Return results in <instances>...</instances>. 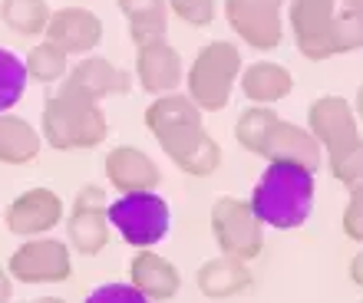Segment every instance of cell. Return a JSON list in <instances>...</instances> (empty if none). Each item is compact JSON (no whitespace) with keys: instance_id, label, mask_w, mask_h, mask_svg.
Listing matches in <instances>:
<instances>
[{"instance_id":"obj_23","label":"cell","mask_w":363,"mask_h":303,"mask_svg":"<svg viewBox=\"0 0 363 303\" xmlns=\"http://www.w3.org/2000/svg\"><path fill=\"white\" fill-rule=\"evenodd\" d=\"M47 0H0V20L4 27L20 33V37H40L50 20Z\"/></svg>"},{"instance_id":"obj_13","label":"cell","mask_w":363,"mask_h":303,"mask_svg":"<svg viewBox=\"0 0 363 303\" xmlns=\"http://www.w3.org/2000/svg\"><path fill=\"white\" fill-rule=\"evenodd\" d=\"M135 76L149 96H165L175 93L185 79V67H182L179 50L169 40H149L135 47Z\"/></svg>"},{"instance_id":"obj_5","label":"cell","mask_w":363,"mask_h":303,"mask_svg":"<svg viewBox=\"0 0 363 303\" xmlns=\"http://www.w3.org/2000/svg\"><path fill=\"white\" fill-rule=\"evenodd\" d=\"M241 76V50L228 40H215L199 50L185 73V96L201 113H221L231 103L235 83Z\"/></svg>"},{"instance_id":"obj_3","label":"cell","mask_w":363,"mask_h":303,"mask_svg":"<svg viewBox=\"0 0 363 303\" xmlns=\"http://www.w3.org/2000/svg\"><path fill=\"white\" fill-rule=\"evenodd\" d=\"M40 135L50 149L57 152H79V149H96L106 142L109 135V122L99 99L63 79L57 93L43 103V119H40Z\"/></svg>"},{"instance_id":"obj_25","label":"cell","mask_w":363,"mask_h":303,"mask_svg":"<svg viewBox=\"0 0 363 303\" xmlns=\"http://www.w3.org/2000/svg\"><path fill=\"white\" fill-rule=\"evenodd\" d=\"M277 119V113L271 105H248L245 113L238 115V122H235V142L241 145L245 152L251 155H258L261 159V149H264V135H268L271 122Z\"/></svg>"},{"instance_id":"obj_22","label":"cell","mask_w":363,"mask_h":303,"mask_svg":"<svg viewBox=\"0 0 363 303\" xmlns=\"http://www.w3.org/2000/svg\"><path fill=\"white\" fill-rule=\"evenodd\" d=\"M125 23H129V37L133 43H149V40H162L169 33V4L165 0H119Z\"/></svg>"},{"instance_id":"obj_19","label":"cell","mask_w":363,"mask_h":303,"mask_svg":"<svg viewBox=\"0 0 363 303\" xmlns=\"http://www.w3.org/2000/svg\"><path fill=\"white\" fill-rule=\"evenodd\" d=\"M67 79L73 86H79V89H86L93 99L133 93V76L125 73V69L113 67L106 57H93V53H86L77 67H69Z\"/></svg>"},{"instance_id":"obj_21","label":"cell","mask_w":363,"mask_h":303,"mask_svg":"<svg viewBox=\"0 0 363 303\" xmlns=\"http://www.w3.org/2000/svg\"><path fill=\"white\" fill-rule=\"evenodd\" d=\"M43 149V135L20 115L0 113V161L4 165H27Z\"/></svg>"},{"instance_id":"obj_20","label":"cell","mask_w":363,"mask_h":303,"mask_svg":"<svg viewBox=\"0 0 363 303\" xmlns=\"http://www.w3.org/2000/svg\"><path fill=\"white\" fill-rule=\"evenodd\" d=\"M238 83H241V93L248 96L251 103L274 105V103H281V99L291 96V89H294V76L287 73L281 63L258 59V63H251V67L241 69Z\"/></svg>"},{"instance_id":"obj_9","label":"cell","mask_w":363,"mask_h":303,"mask_svg":"<svg viewBox=\"0 0 363 303\" xmlns=\"http://www.w3.org/2000/svg\"><path fill=\"white\" fill-rule=\"evenodd\" d=\"M287 0H225V20L251 50H277L284 40Z\"/></svg>"},{"instance_id":"obj_18","label":"cell","mask_w":363,"mask_h":303,"mask_svg":"<svg viewBox=\"0 0 363 303\" xmlns=\"http://www.w3.org/2000/svg\"><path fill=\"white\" fill-rule=\"evenodd\" d=\"M195 284H199L201 297H208V300H225V297L245 294V290L251 287L248 261L231 257V254L211 257V261H205V264L199 267Z\"/></svg>"},{"instance_id":"obj_4","label":"cell","mask_w":363,"mask_h":303,"mask_svg":"<svg viewBox=\"0 0 363 303\" xmlns=\"http://www.w3.org/2000/svg\"><path fill=\"white\" fill-rule=\"evenodd\" d=\"M314 195V171H307L304 165H294V161H268L248 205L264 227L294 231L311 218Z\"/></svg>"},{"instance_id":"obj_8","label":"cell","mask_w":363,"mask_h":303,"mask_svg":"<svg viewBox=\"0 0 363 303\" xmlns=\"http://www.w3.org/2000/svg\"><path fill=\"white\" fill-rule=\"evenodd\" d=\"M7 274L17 284H63L73 274L69 244H60L53 237H23V244L10 254Z\"/></svg>"},{"instance_id":"obj_24","label":"cell","mask_w":363,"mask_h":303,"mask_svg":"<svg viewBox=\"0 0 363 303\" xmlns=\"http://www.w3.org/2000/svg\"><path fill=\"white\" fill-rule=\"evenodd\" d=\"M23 67H27V76L33 83H60L69 73V53H63L57 43L43 40L23 57Z\"/></svg>"},{"instance_id":"obj_31","label":"cell","mask_w":363,"mask_h":303,"mask_svg":"<svg viewBox=\"0 0 363 303\" xmlns=\"http://www.w3.org/2000/svg\"><path fill=\"white\" fill-rule=\"evenodd\" d=\"M350 280H354V284L363 290V251L354 257V261H350Z\"/></svg>"},{"instance_id":"obj_14","label":"cell","mask_w":363,"mask_h":303,"mask_svg":"<svg viewBox=\"0 0 363 303\" xmlns=\"http://www.w3.org/2000/svg\"><path fill=\"white\" fill-rule=\"evenodd\" d=\"M307 129H311V135L320 142V149L327 155L360 135L354 105L347 103L344 96H320V99H314L311 109H307Z\"/></svg>"},{"instance_id":"obj_17","label":"cell","mask_w":363,"mask_h":303,"mask_svg":"<svg viewBox=\"0 0 363 303\" xmlns=\"http://www.w3.org/2000/svg\"><path fill=\"white\" fill-rule=\"evenodd\" d=\"M129 284L139 287L145 300H172L182 290V274L169 257L155 254L149 247H139L129 261Z\"/></svg>"},{"instance_id":"obj_6","label":"cell","mask_w":363,"mask_h":303,"mask_svg":"<svg viewBox=\"0 0 363 303\" xmlns=\"http://www.w3.org/2000/svg\"><path fill=\"white\" fill-rule=\"evenodd\" d=\"M109 227L133 247H155L172 231V208L162 195L152 191H123L106 205Z\"/></svg>"},{"instance_id":"obj_29","label":"cell","mask_w":363,"mask_h":303,"mask_svg":"<svg viewBox=\"0 0 363 303\" xmlns=\"http://www.w3.org/2000/svg\"><path fill=\"white\" fill-rule=\"evenodd\" d=\"M344 234L357 244H363V188H350V201L344 208V218H340Z\"/></svg>"},{"instance_id":"obj_1","label":"cell","mask_w":363,"mask_h":303,"mask_svg":"<svg viewBox=\"0 0 363 303\" xmlns=\"http://www.w3.org/2000/svg\"><path fill=\"white\" fill-rule=\"evenodd\" d=\"M145 129L155 135L162 152L191 178H208L221 165V145L205 129L201 109L185 93L155 96L145 109Z\"/></svg>"},{"instance_id":"obj_16","label":"cell","mask_w":363,"mask_h":303,"mask_svg":"<svg viewBox=\"0 0 363 303\" xmlns=\"http://www.w3.org/2000/svg\"><path fill=\"white\" fill-rule=\"evenodd\" d=\"M106 178L119 195L123 191H152L159 188L162 181V171L143 149H133V145H116L113 152H106L103 159Z\"/></svg>"},{"instance_id":"obj_26","label":"cell","mask_w":363,"mask_h":303,"mask_svg":"<svg viewBox=\"0 0 363 303\" xmlns=\"http://www.w3.org/2000/svg\"><path fill=\"white\" fill-rule=\"evenodd\" d=\"M27 79L30 76H27L23 59H20L13 50L0 47V113H10V109L23 99Z\"/></svg>"},{"instance_id":"obj_15","label":"cell","mask_w":363,"mask_h":303,"mask_svg":"<svg viewBox=\"0 0 363 303\" xmlns=\"http://www.w3.org/2000/svg\"><path fill=\"white\" fill-rule=\"evenodd\" d=\"M261 159L264 161H294V165H304L307 171H317L324 165V149H320V142L311 135V129L284 122V119L277 115L274 122H271L268 135H264Z\"/></svg>"},{"instance_id":"obj_32","label":"cell","mask_w":363,"mask_h":303,"mask_svg":"<svg viewBox=\"0 0 363 303\" xmlns=\"http://www.w3.org/2000/svg\"><path fill=\"white\" fill-rule=\"evenodd\" d=\"M10 294H13V277L0 270V300H10Z\"/></svg>"},{"instance_id":"obj_2","label":"cell","mask_w":363,"mask_h":303,"mask_svg":"<svg viewBox=\"0 0 363 303\" xmlns=\"http://www.w3.org/2000/svg\"><path fill=\"white\" fill-rule=\"evenodd\" d=\"M297 50L314 63L363 50V0H291Z\"/></svg>"},{"instance_id":"obj_28","label":"cell","mask_w":363,"mask_h":303,"mask_svg":"<svg viewBox=\"0 0 363 303\" xmlns=\"http://www.w3.org/2000/svg\"><path fill=\"white\" fill-rule=\"evenodd\" d=\"M169 13L189 23V27H208L215 13H218V0H165Z\"/></svg>"},{"instance_id":"obj_27","label":"cell","mask_w":363,"mask_h":303,"mask_svg":"<svg viewBox=\"0 0 363 303\" xmlns=\"http://www.w3.org/2000/svg\"><path fill=\"white\" fill-rule=\"evenodd\" d=\"M330 161V171H334V178L347 188H363V139H350L347 145H340L337 152L327 155Z\"/></svg>"},{"instance_id":"obj_11","label":"cell","mask_w":363,"mask_h":303,"mask_svg":"<svg viewBox=\"0 0 363 303\" xmlns=\"http://www.w3.org/2000/svg\"><path fill=\"white\" fill-rule=\"evenodd\" d=\"M63 221V201L50 188H27L7 205L4 224L13 237H40Z\"/></svg>"},{"instance_id":"obj_7","label":"cell","mask_w":363,"mask_h":303,"mask_svg":"<svg viewBox=\"0 0 363 303\" xmlns=\"http://www.w3.org/2000/svg\"><path fill=\"white\" fill-rule=\"evenodd\" d=\"M211 237L221 254L241 257L248 264L264 251V224L251 211L248 201L235 195H221L211 205Z\"/></svg>"},{"instance_id":"obj_33","label":"cell","mask_w":363,"mask_h":303,"mask_svg":"<svg viewBox=\"0 0 363 303\" xmlns=\"http://www.w3.org/2000/svg\"><path fill=\"white\" fill-rule=\"evenodd\" d=\"M354 113H357V119L363 122V83L357 86V99H354Z\"/></svg>"},{"instance_id":"obj_10","label":"cell","mask_w":363,"mask_h":303,"mask_svg":"<svg viewBox=\"0 0 363 303\" xmlns=\"http://www.w3.org/2000/svg\"><path fill=\"white\" fill-rule=\"evenodd\" d=\"M106 195L99 185H86L77 191L73 198V211L67 218V241L69 247L83 257L103 254V247L109 244V218H106Z\"/></svg>"},{"instance_id":"obj_30","label":"cell","mask_w":363,"mask_h":303,"mask_svg":"<svg viewBox=\"0 0 363 303\" xmlns=\"http://www.w3.org/2000/svg\"><path fill=\"white\" fill-rule=\"evenodd\" d=\"M89 300L93 303H106V300H125V303L139 300L143 303L145 297H143V290H139L135 284H103V287H96L93 294H89Z\"/></svg>"},{"instance_id":"obj_12","label":"cell","mask_w":363,"mask_h":303,"mask_svg":"<svg viewBox=\"0 0 363 303\" xmlns=\"http://www.w3.org/2000/svg\"><path fill=\"white\" fill-rule=\"evenodd\" d=\"M43 37L69 57H86L103 43V20L86 7H60L50 13Z\"/></svg>"}]
</instances>
